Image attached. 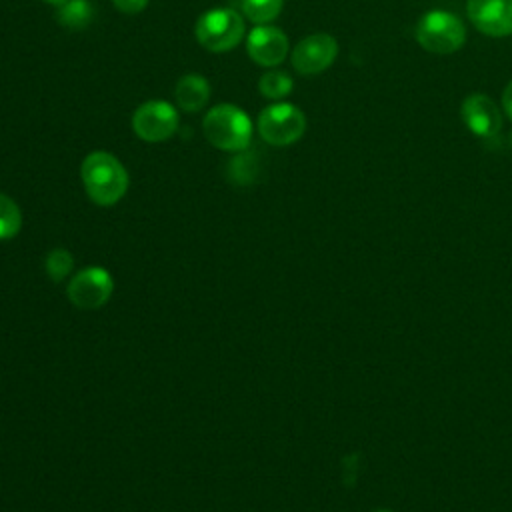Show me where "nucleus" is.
Returning <instances> with one entry per match:
<instances>
[{"instance_id": "obj_1", "label": "nucleus", "mask_w": 512, "mask_h": 512, "mask_svg": "<svg viewBox=\"0 0 512 512\" xmlns=\"http://www.w3.org/2000/svg\"><path fill=\"white\" fill-rule=\"evenodd\" d=\"M82 184L90 200L98 206L116 204L128 190V172L110 152L88 154L80 168Z\"/></svg>"}, {"instance_id": "obj_2", "label": "nucleus", "mask_w": 512, "mask_h": 512, "mask_svg": "<svg viewBox=\"0 0 512 512\" xmlns=\"http://www.w3.org/2000/svg\"><path fill=\"white\" fill-rule=\"evenodd\" d=\"M206 140L226 152H242L252 138V122L246 112L234 104L210 108L202 120Z\"/></svg>"}, {"instance_id": "obj_3", "label": "nucleus", "mask_w": 512, "mask_h": 512, "mask_svg": "<svg viewBox=\"0 0 512 512\" xmlns=\"http://www.w3.org/2000/svg\"><path fill=\"white\" fill-rule=\"evenodd\" d=\"M416 42L434 54H452L466 42L464 22L446 10H430L416 24Z\"/></svg>"}, {"instance_id": "obj_4", "label": "nucleus", "mask_w": 512, "mask_h": 512, "mask_svg": "<svg viewBox=\"0 0 512 512\" xmlns=\"http://www.w3.org/2000/svg\"><path fill=\"white\" fill-rule=\"evenodd\" d=\"M194 34L206 50L228 52L244 38V18L232 8H212L198 18Z\"/></svg>"}, {"instance_id": "obj_5", "label": "nucleus", "mask_w": 512, "mask_h": 512, "mask_svg": "<svg viewBox=\"0 0 512 512\" xmlns=\"http://www.w3.org/2000/svg\"><path fill=\"white\" fill-rule=\"evenodd\" d=\"M306 130V116L290 102L266 106L258 116V132L272 146L294 144Z\"/></svg>"}, {"instance_id": "obj_6", "label": "nucleus", "mask_w": 512, "mask_h": 512, "mask_svg": "<svg viewBox=\"0 0 512 512\" xmlns=\"http://www.w3.org/2000/svg\"><path fill=\"white\" fill-rule=\"evenodd\" d=\"M114 290V280L108 270L100 266H90L80 270L68 282V300L80 310H96L108 302Z\"/></svg>"}, {"instance_id": "obj_7", "label": "nucleus", "mask_w": 512, "mask_h": 512, "mask_svg": "<svg viewBox=\"0 0 512 512\" xmlns=\"http://www.w3.org/2000/svg\"><path fill=\"white\" fill-rule=\"evenodd\" d=\"M178 128V112L164 100H148L132 114V130L146 142L168 140Z\"/></svg>"}, {"instance_id": "obj_8", "label": "nucleus", "mask_w": 512, "mask_h": 512, "mask_svg": "<svg viewBox=\"0 0 512 512\" xmlns=\"http://www.w3.org/2000/svg\"><path fill=\"white\" fill-rule=\"evenodd\" d=\"M338 56V42L334 36L316 32L306 38H302L296 48L292 50V66L296 72L310 76V74H320L326 68L332 66V62Z\"/></svg>"}, {"instance_id": "obj_9", "label": "nucleus", "mask_w": 512, "mask_h": 512, "mask_svg": "<svg viewBox=\"0 0 512 512\" xmlns=\"http://www.w3.org/2000/svg\"><path fill=\"white\" fill-rule=\"evenodd\" d=\"M466 14L486 36L504 38L512 34V0H466Z\"/></svg>"}, {"instance_id": "obj_10", "label": "nucleus", "mask_w": 512, "mask_h": 512, "mask_svg": "<svg viewBox=\"0 0 512 512\" xmlns=\"http://www.w3.org/2000/svg\"><path fill=\"white\" fill-rule=\"evenodd\" d=\"M248 56L258 64L266 68H274L282 64V60L288 54V38L286 34L268 24H258L254 30H250L246 40Z\"/></svg>"}, {"instance_id": "obj_11", "label": "nucleus", "mask_w": 512, "mask_h": 512, "mask_svg": "<svg viewBox=\"0 0 512 512\" xmlns=\"http://www.w3.org/2000/svg\"><path fill=\"white\" fill-rule=\"evenodd\" d=\"M466 128L480 138H494L502 128V114L496 102L486 94H470L460 106Z\"/></svg>"}, {"instance_id": "obj_12", "label": "nucleus", "mask_w": 512, "mask_h": 512, "mask_svg": "<svg viewBox=\"0 0 512 512\" xmlns=\"http://www.w3.org/2000/svg\"><path fill=\"white\" fill-rule=\"evenodd\" d=\"M176 102L184 112H198L210 98V86L200 74H186L178 80L174 90Z\"/></svg>"}, {"instance_id": "obj_13", "label": "nucleus", "mask_w": 512, "mask_h": 512, "mask_svg": "<svg viewBox=\"0 0 512 512\" xmlns=\"http://www.w3.org/2000/svg\"><path fill=\"white\" fill-rule=\"evenodd\" d=\"M92 14H94V8L88 0H66L64 4L58 6V12H56L58 22L72 30H80L88 26L92 20Z\"/></svg>"}, {"instance_id": "obj_14", "label": "nucleus", "mask_w": 512, "mask_h": 512, "mask_svg": "<svg viewBox=\"0 0 512 512\" xmlns=\"http://www.w3.org/2000/svg\"><path fill=\"white\" fill-rule=\"evenodd\" d=\"M292 88H294V82H292L290 74L284 70H270V72L262 74V78L258 82L260 94L270 100H280V98L288 96L292 92Z\"/></svg>"}, {"instance_id": "obj_15", "label": "nucleus", "mask_w": 512, "mask_h": 512, "mask_svg": "<svg viewBox=\"0 0 512 512\" xmlns=\"http://www.w3.org/2000/svg\"><path fill=\"white\" fill-rule=\"evenodd\" d=\"M22 228V212L18 204L6 196L0 194V240L14 238Z\"/></svg>"}, {"instance_id": "obj_16", "label": "nucleus", "mask_w": 512, "mask_h": 512, "mask_svg": "<svg viewBox=\"0 0 512 512\" xmlns=\"http://www.w3.org/2000/svg\"><path fill=\"white\" fill-rule=\"evenodd\" d=\"M282 4L284 0H242V12L254 24H268L280 14Z\"/></svg>"}, {"instance_id": "obj_17", "label": "nucleus", "mask_w": 512, "mask_h": 512, "mask_svg": "<svg viewBox=\"0 0 512 512\" xmlns=\"http://www.w3.org/2000/svg\"><path fill=\"white\" fill-rule=\"evenodd\" d=\"M44 266H46L48 276L54 282H60V280H64L70 274V270L74 266V258H72V254L66 248H54V250L48 252Z\"/></svg>"}, {"instance_id": "obj_18", "label": "nucleus", "mask_w": 512, "mask_h": 512, "mask_svg": "<svg viewBox=\"0 0 512 512\" xmlns=\"http://www.w3.org/2000/svg\"><path fill=\"white\" fill-rule=\"evenodd\" d=\"M112 4L124 14H138L146 8L148 0H112Z\"/></svg>"}, {"instance_id": "obj_19", "label": "nucleus", "mask_w": 512, "mask_h": 512, "mask_svg": "<svg viewBox=\"0 0 512 512\" xmlns=\"http://www.w3.org/2000/svg\"><path fill=\"white\" fill-rule=\"evenodd\" d=\"M502 108H504L506 116L512 120V80L506 84V88L502 92Z\"/></svg>"}, {"instance_id": "obj_20", "label": "nucleus", "mask_w": 512, "mask_h": 512, "mask_svg": "<svg viewBox=\"0 0 512 512\" xmlns=\"http://www.w3.org/2000/svg\"><path fill=\"white\" fill-rule=\"evenodd\" d=\"M44 2H48V4H54V6H60V4H64L66 0H44Z\"/></svg>"}, {"instance_id": "obj_21", "label": "nucleus", "mask_w": 512, "mask_h": 512, "mask_svg": "<svg viewBox=\"0 0 512 512\" xmlns=\"http://www.w3.org/2000/svg\"><path fill=\"white\" fill-rule=\"evenodd\" d=\"M510 150H512V134H510Z\"/></svg>"}, {"instance_id": "obj_22", "label": "nucleus", "mask_w": 512, "mask_h": 512, "mask_svg": "<svg viewBox=\"0 0 512 512\" xmlns=\"http://www.w3.org/2000/svg\"><path fill=\"white\" fill-rule=\"evenodd\" d=\"M376 512H390V510H376Z\"/></svg>"}]
</instances>
